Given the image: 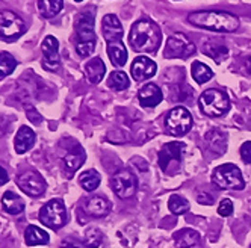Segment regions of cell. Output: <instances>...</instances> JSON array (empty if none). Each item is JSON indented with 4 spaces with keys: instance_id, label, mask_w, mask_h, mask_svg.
<instances>
[{
    "instance_id": "6da1fadb",
    "label": "cell",
    "mask_w": 251,
    "mask_h": 248,
    "mask_svg": "<svg viewBox=\"0 0 251 248\" xmlns=\"http://www.w3.org/2000/svg\"><path fill=\"white\" fill-rule=\"evenodd\" d=\"M129 43L135 51L156 53L162 43V33L154 22L149 19H139L130 29Z\"/></svg>"
},
{
    "instance_id": "7a4b0ae2",
    "label": "cell",
    "mask_w": 251,
    "mask_h": 248,
    "mask_svg": "<svg viewBox=\"0 0 251 248\" xmlns=\"http://www.w3.org/2000/svg\"><path fill=\"white\" fill-rule=\"evenodd\" d=\"M189 23L215 32H235L239 27V19L228 12L221 11H200L188 17Z\"/></svg>"
},
{
    "instance_id": "3957f363",
    "label": "cell",
    "mask_w": 251,
    "mask_h": 248,
    "mask_svg": "<svg viewBox=\"0 0 251 248\" xmlns=\"http://www.w3.org/2000/svg\"><path fill=\"white\" fill-rule=\"evenodd\" d=\"M96 50L94 12L86 11L77 15L76 20V51L80 58H88Z\"/></svg>"
},
{
    "instance_id": "277c9868",
    "label": "cell",
    "mask_w": 251,
    "mask_h": 248,
    "mask_svg": "<svg viewBox=\"0 0 251 248\" xmlns=\"http://www.w3.org/2000/svg\"><path fill=\"white\" fill-rule=\"evenodd\" d=\"M200 109L207 117H221L230 109V100L220 90H206L200 97Z\"/></svg>"
},
{
    "instance_id": "5b68a950",
    "label": "cell",
    "mask_w": 251,
    "mask_h": 248,
    "mask_svg": "<svg viewBox=\"0 0 251 248\" xmlns=\"http://www.w3.org/2000/svg\"><path fill=\"white\" fill-rule=\"evenodd\" d=\"M212 182L220 189L241 191L245 186L239 168L233 164H224V165H220L215 168L212 173Z\"/></svg>"
},
{
    "instance_id": "8992f818",
    "label": "cell",
    "mask_w": 251,
    "mask_h": 248,
    "mask_svg": "<svg viewBox=\"0 0 251 248\" xmlns=\"http://www.w3.org/2000/svg\"><path fill=\"white\" fill-rule=\"evenodd\" d=\"M67 209L61 198H53L50 200L41 210H40V221L51 228V230H59L67 223Z\"/></svg>"
},
{
    "instance_id": "52a82bcc",
    "label": "cell",
    "mask_w": 251,
    "mask_h": 248,
    "mask_svg": "<svg viewBox=\"0 0 251 248\" xmlns=\"http://www.w3.org/2000/svg\"><path fill=\"white\" fill-rule=\"evenodd\" d=\"M165 127L174 136H183L192 127V117L183 106H177L171 109L165 117Z\"/></svg>"
},
{
    "instance_id": "ba28073f",
    "label": "cell",
    "mask_w": 251,
    "mask_h": 248,
    "mask_svg": "<svg viewBox=\"0 0 251 248\" xmlns=\"http://www.w3.org/2000/svg\"><path fill=\"white\" fill-rule=\"evenodd\" d=\"M26 32V25L12 11H0V38L14 41Z\"/></svg>"
},
{
    "instance_id": "9c48e42d",
    "label": "cell",
    "mask_w": 251,
    "mask_h": 248,
    "mask_svg": "<svg viewBox=\"0 0 251 248\" xmlns=\"http://www.w3.org/2000/svg\"><path fill=\"white\" fill-rule=\"evenodd\" d=\"M195 53V46L183 33H174L168 38L164 50V56L168 59H186Z\"/></svg>"
},
{
    "instance_id": "30bf717a",
    "label": "cell",
    "mask_w": 251,
    "mask_h": 248,
    "mask_svg": "<svg viewBox=\"0 0 251 248\" xmlns=\"http://www.w3.org/2000/svg\"><path fill=\"white\" fill-rule=\"evenodd\" d=\"M111 186L120 198L126 200L135 196L138 189V180L135 174H132L129 170H120L112 175Z\"/></svg>"
},
{
    "instance_id": "8fae6325",
    "label": "cell",
    "mask_w": 251,
    "mask_h": 248,
    "mask_svg": "<svg viewBox=\"0 0 251 248\" xmlns=\"http://www.w3.org/2000/svg\"><path fill=\"white\" fill-rule=\"evenodd\" d=\"M185 150H186V146L183 143H176V141H173V143L165 144L164 149L160 150V153H159V167H160V170H162L164 173H170L171 171L170 170L171 164H176L178 167Z\"/></svg>"
},
{
    "instance_id": "7c38bea8",
    "label": "cell",
    "mask_w": 251,
    "mask_h": 248,
    "mask_svg": "<svg viewBox=\"0 0 251 248\" xmlns=\"http://www.w3.org/2000/svg\"><path fill=\"white\" fill-rule=\"evenodd\" d=\"M17 183L20 189L29 197H40L46 191V182L43 177L35 171H26L17 177Z\"/></svg>"
},
{
    "instance_id": "4fadbf2b",
    "label": "cell",
    "mask_w": 251,
    "mask_h": 248,
    "mask_svg": "<svg viewBox=\"0 0 251 248\" xmlns=\"http://www.w3.org/2000/svg\"><path fill=\"white\" fill-rule=\"evenodd\" d=\"M43 55H44V59H43V67L49 72H56L61 65V59H59V43L55 37H49L44 38L43 41Z\"/></svg>"
},
{
    "instance_id": "5bb4252c",
    "label": "cell",
    "mask_w": 251,
    "mask_h": 248,
    "mask_svg": "<svg viewBox=\"0 0 251 248\" xmlns=\"http://www.w3.org/2000/svg\"><path fill=\"white\" fill-rule=\"evenodd\" d=\"M157 72V65L153 59L147 56H138L133 59L132 67H130V74L135 80H147L153 77Z\"/></svg>"
},
{
    "instance_id": "9a60e30c",
    "label": "cell",
    "mask_w": 251,
    "mask_h": 248,
    "mask_svg": "<svg viewBox=\"0 0 251 248\" xmlns=\"http://www.w3.org/2000/svg\"><path fill=\"white\" fill-rule=\"evenodd\" d=\"M101 30H103V37L106 43H115L121 41L123 38V26L120 20L117 19V15H104L103 22H101Z\"/></svg>"
},
{
    "instance_id": "2e32d148",
    "label": "cell",
    "mask_w": 251,
    "mask_h": 248,
    "mask_svg": "<svg viewBox=\"0 0 251 248\" xmlns=\"http://www.w3.org/2000/svg\"><path fill=\"white\" fill-rule=\"evenodd\" d=\"M139 103L144 106V108H154L164 99V94L160 91V88L154 83H147L139 90L138 93Z\"/></svg>"
},
{
    "instance_id": "e0dca14e",
    "label": "cell",
    "mask_w": 251,
    "mask_h": 248,
    "mask_svg": "<svg viewBox=\"0 0 251 248\" xmlns=\"http://www.w3.org/2000/svg\"><path fill=\"white\" fill-rule=\"evenodd\" d=\"M174 242L177 248H200L201 238L200 233L192 228H182L174 233Z\"/></svg>"
},
{
    "instance_id": "ac0fdd59",
    "label": "cell",
    "mask_w": 251,
    "mask_h": 248,
    "mask_svg": "<svg viewBox=\"0 0 251 248\" xmlns=\"http://www.w3.org/2000/svg\"><path fill=\"white\" fill-rule=\"evenodd\" d=\"M83 209L88 215H91L94 218H101V217H106L107 214H109L111 203L100 196H96V197H91L85 201Z\"/></svg>"
},
{
    "instance_id": "d6986e66",
    "label": "cell",
    "mask_w": 251,
    "mask_h": 248,
    "mask_svg": "<svg viewBox=\"0 0 251 248\" xmlns=\"http://www.w3.org/2000/svg\"><path fill=\"white\" fill-rule=\"evenodd\" d=\"M35 138H37V135H35V132L30 127L22 126L20 130L15 135V139H14L15 151L19 154H23L27 150H30L35 144Z\"/></svg>"
},
{
    "instance_id": "ffe728a7",
    "label": "cell",
    "mask_w": 251,
    "mask_h": 248,
    "mask_svg": "<svg viewBox=\"0 0 251 248\" xmlns=\"http://www.w3.org/2000/svg\"><path fill=\"white\" fill-rule=\"evenodd\" d=\"M85 159H86V154H85L83 149L76 144L64 156V167L68 173H75L85 164Z\"/></svg>"
},
{
    "instance_id": "44dd1931",
    "label": "cell",
    "mask_w": 251,
    "mask_h": 248,
    "mask_svg": "<svg viewBox=\"0 0 251 248\" xmlns=\"http://www.w3.org/2000/svg\"><path fill=\"white\" fill-rule=\"evenodd\" d=\"M104 73H106V67L100 58H93L85 65V74L89 83H93V85L100 83L104 77Z\"/></svg>"
},
{
    "instance_id": "7402d4cb",
    "label": "cell",
    "mask_w": 251,
    "mask_h": 248,
    "mask_svg": "<svg viewBox=\"0 0 251 248\" xmlns=\"http://www.w3.org/2000/svg\"><path fill=\"white\" fill-rule=\"evenodd\" d=\"M203 51H204V55H207L209 58H212L215 62H221L223 59L227 58L228 55V49L220 43V40H210L207 41L204 46H203Z\"/></svg>"
},
{
    "instance_id": "603a6c76",
    "label": "cell",
    "mask_w": 251,
    "mask_h": 248,
    "mask_svg": "<svg viewBox=\"0 0 251 248\" xmlns=\"http://www.w3.org/2000/svg\"><path fill=\"white\" fill-rule=\"evenodd\" d=\"M107 55H109V59L115 67H123L127 62V50L121 41L107 43Z\"/></svg>"
},
{
    "instance_id": "cb8c5ba5",
    "label": "cell",
    "mask_w": 251,
    "mask_h": 248,
    "mask_svg": "<svg viewBox=\"0 0 251 248\" xmlns=\"http://www.w3.org/2000/svg\"><path fill=\"white\" fill-rule=\"evenodd\" d=\"M2 204H3L5 210L8 212V214H11V215H19V214H22V212L25 210L23 200L19 196H17V194H14L11 191L3 194Z\"/></svg>"
},
{
    "instance_id": "d4e9b609",
    "label": "cell",
    "mask_w": 251,
    "mask_h": 248,
    "mask_svg": "<svg viewBox=\"0 0 251 248\" xmlns=\"http://www.w3.org/2000/svg\"><path fill=\"white\" fill-rule=\"evenodd\" d=\"M25 241L27 245H46L49 244L50 238H49V233L44 232L43 228L37 225H27L25 232Z\"/></svg>"
},
{
    "instance_id": "484cf974",
    "label": "cell",
    "mask_w": 251,
    "mask_h": 248,
    "mask_svg": "<svg viewBox=\"0 0 251 248\" xmlns=\"http://www.w3.org/2000/svg\"><path fill=\"white\" fill-rule=\"evenodd\" d=\"M206 143L209 144L210 150L215 151L217 154H223L224 150L227 149V139L226 135L220 130H210L206 135Z\"/></svg>"
},
{
    "instance_id": "4316f807",
    "label": "cell",
    "mask_w": 251,
    "mask_h": 248,
    "mask_svg": "<svg viewBox=\"0 0 251 248\" xmlns=\"http://www.w3.org/2000/svg\"><path fill=\"white\" fill-rule=\"evenodd\" d=\"M64 0H38V9L44 19H53L61 12Z\"/></svg>"
},
{
    "instance_id": "83f0119b",
    "label": "cell",
    "mask_w": 251,
    "mask_h": 248,
    "mask_svg": "<svg viewBox=\"0 0 251 248\" xmlns=\"http://www.w3.org/2000/svg\"><path fill=\"white\" fill-rule=\"evenodd\" d=\"M191 74H192L194 80H195L197 83H200V85L209 82V80L213 77L212 70H210L206 64L200 62V61L192 62V65H191Z\"/></svg>"
},
{
    "instance_id": "f1b7e54d",
    "label": "cell",
    "mask_w": 251,
    "mask_h": 248,
    "mask_svg": "<svg viewBox=\"0 0 251 248\" xmlns=\"http://www.w3.org/2000/svg\"><path fill=\"white\" fill-rule=\"evenodd\" d=\"M79 183L80 186L88 191V192H93L97 189V186L100 185V174L96 170H88L83 171L79 177Z\"/></svg>"
},
{
    "instance_id": "f546056e",
    "label": "cell",
    "mask_w": 251,
    "mask_h": 248,
    "mask_svg": "<svg viewBox=\"0 0 251 248\" xmlns=\"http://www.w3.org/2000/svg\"><path fill=\"white\" fill-rule=\"evenodd\" d=\"M107 86L115 91H124L129 88V77L124 72H114L107 79Z\"/></svg>"
},
{
    "instance_id": "4dcf8cb0",
    "label": "cell",
    "mask_w": 251,
    "mask_h": 248,
    "mask_svg": "<svg viewBox=\"0 0 251 248\" xmlns=\"http://www.w3.org/2000/svg\"><path fill=\"white\" fill-rule=\"evenodd\" d=\"M15 67H17V61L11 53L0 51V77L9 76L15 70Z\"/></svg>"
},
{
    "instance_id": "1f68e13d",
    "label": "cell",
    "mask_w": 251,
    "mask_h": 248,
    "mask_svg": "<svg viewBox=\"0 0 251 248\" xmlns=\"http://www.w3.org/2000/svg\"><path fill=\"white\" fill-rule=\"evenodd\" d=\"M101 241H103V233L97 227H89L85 232L83 245L86 248H97V247H100Z\"/></svg>"
},
{
    "instance_id": "d6a6232c",
    "label": "cell",
    "mask_w": 251,
    "mask_h": 248,
    "mask_svg": "<svg viewBox=\"0 0 251 248\" xmlns=\"http://www.w3.org/2000/svg\"><path fill=\"white\" fill-rule=\"evenodd\" d=\"M168 209L173 212L174 215H183L185 212L189 209V201L180 196H171L168 200Z\"/></svg>"
},
{
    "instance_id": "836d02e7",
    "label": "cell",
    "mask_w": 251,
    "mask_h": 248,
    "mask_svg": "<svg viewBox=\"0 0 251 248\" xmlns=\"http://www.w3.org/2000/svg\"><path fill=\"white\" fill-rule=\"evenodd\" d=\"M218 214H220L221 217H230V215L233 214V203H231V200L224 198V200L220 203V206H218Z\"/></svg>"
},
{
    "instance_id": "e575fe53",
    "label": "cell",
    "mask_w": 251,
    "mask_h": 248,
    "mask_svg": "<svg viewBox=\"0 0 251 248\" xmlns=\"http://www.w3.org/2000/svg\"><path fill=\"white\" fill-rule=\"evenodd\" d=\"M26 108V114H27V118L33 123V124H40L41 121H43V117L37 112V109L33 108V106H29V104H26L25 106Z\"/></svg>"
},
{
    "instance_id": "d590c367",
    "label": "cell",
    "mask_w": 251,
    "mask_h": 248,
    "mask_svg": "<svg viewBox=\"0 0 251 248\" xmlns=\"http://www.w3.org/2000/svg\"><path fill=\"white\" fill-rule=\"evenodd\" d=\"M241 157L245 164H251V141H247V143L242 144L241 147Z\"/></svg>"
},
{
    "instance_id": "8d00e7d4",
    "label": "cell",
    "mask_w": 251,
    "mask_h": 248,
    "mask_svg": "<svg viewBox=\"0 0 251 248\" xmlns=\"http://www.w3.org/2000/svg\"><path fill=\"white\" fill-rule=\"evenodd\" d=\"M199 203L201 204H212V201H215V198L212 196H209V194H199Z\"/></svg>"
},
{
    "instance_id": "74e56055",
    "label": "cell",
    "mask_w": 251,
    "mask_h": 248,
    "mask_svg": "<svg viewBox=\"0 0 251 248\" xmlns=\"http://www.w3.org/2000/svg\"><path fill=\"white\" fill-rule=\"evenodd\" d=\"M8 180H9V177H8V173H6V170L0 167V185H5V183H8Z\"/></svg>"
},
{
    "instance_id": "f35d334b",
    "label": "cell",
    "mask_w": 251,
    "mask_h": 248,
    "mask_svg": "<svg viewBox=\"0 0 251 248\" xmlns=\"http://www.w3.org/2000/svg\"><path fill=\"white\" fill-rule=\"evenodd\" d=\"M61 248H80L76 242H73V241H68V239H65L62 244H61Z\"/></svg>"
},
{
    "instance_id": "ab89813d",
    "label": "cell",
    "mask_w": 251,
    "mask_h": 248,
    "mask_svg": "<svg viewBox=\"0 0 251 248\" xmlns=\"http://www.w3.org/2000/svg\"><path fill=\"white\" fill-rule=\"evenodd\" d=\"M76 2H82V0H76Z\"/></svg>"
},
{
    "instance_id": "60d3db41",
    "label": "cell",
    "mask_w": 251,
    "mask_h": 248,
    "mask_svg": "<svg viewBox=\"0 0 251 248\" xmlns=\"http://www.w3.org/2000/svg\"><path fill=\"white\" fill-rule=\"evenodd\" d=\"M250 248H251V247H250Z\"/></svg>"
}]
</instances>
